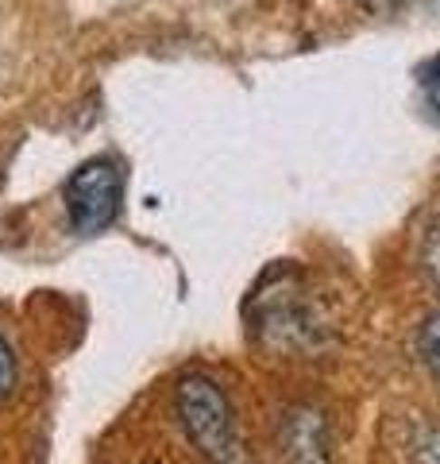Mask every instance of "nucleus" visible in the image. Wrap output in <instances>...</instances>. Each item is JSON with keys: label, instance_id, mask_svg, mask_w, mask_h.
I'll return each instance as SVG.
<instances>
[{"label": "nucleus", "instance_id": "1", "mask_svg": "<svg viewBox=\"0 0 440 464\" xmlns=\"http://www.w3.org/2000/svg\"><path fill=\"white\" fill-rule=\"evenodd\" d=\"M174 414H178L186 441L197 449L205 464H247L236 406L216 380L201 372L182 375L174 387Z\"/></svg>", "mask_w": 440, "mask_h": 464}, {"label": "nucleus", "instance_id": "2", "mask_svg": "<svg viewBox=\"0 0 440 464\" xmlns=\"http://www.w3.org/2000/svg\"><path fill=\"white\" fill-rule=\"evenodd\" d=\"M66 201V221L78 237H97L124 209V163L112 155L85 159L62 186Z\"/></svg>", "mask_w": 440, "mask_h": 464}, {"label": "nucleus", "instance_id": "3", "mask_svg": "<svg viewBox=\"0 0 440 464\" xmlns=\"http://www.w3.org/2000/svg\"><path fill=\"white\" fill-rule=\"evenodd\" d=\"M409 464H440V422H417L409 438Z\"/></svg>", "mask_w": 440, "mask_h": 464}, {"label": "nucleus", "instance_id": "4", "mask_svg": "<svg viewBox=\"0 0 440 464\" xmlns=\"http://www.w3.org/2000/svg\"><path fill=\"white\" fill-rule=\"evenodd\" d=\"M417 353L425 360V368L433 372V380L440 383V314H429L417 329Z\"/></svg>", "mask_w": 440, "mask_h": 464}, {"label": "nucleus", "instance_id": "5", "mask_svg": "<svg viewBox=\"0 0 440 464\" xmlns=\"http://www.w3.org/2000/svg\"><path fill=\"white\" fill-rule=\"evenodd\" d=\"M421 97L433 121H440V51L421 66Z\"/></svg>", "mask_w": 440, "mask_h": 464}, {"label": "nucleus", "instance_id": "6", "mask_svg": "<svg viewBox=\"0 0 440 464\" xmlns=\"http://www.w3.org/2000/svg\"><path fill=\"white\" fill-rule=\"evenodd\" d=\"M12 387H16V353H12L5 333H0V399H8Z\"/></svg>", "mask_w": 440, "mask_h": 464}, {"label": "nucleus", "instance_id": "7", "mask_svg": "<svg viewBox=\"0 0 440 464\" xmlns=\"http://www.w3.org/2000/svg\"><path fill=\"white\" fill-rule=\"evenodd\" d=\"M425 267H429L433 283L440 290V228H433V237H429V248H425Z\"/></svg>", "mask_w": 440, "mask_h": 464}, {"label": "nucleus", "instance_id": "8", "mask_svg": "<svg viewBox=\"0 0 440 464\" xmlns=\"http://www.w3.org/2000/svg\"><path fill=\"white\" fill-rule=\"evenodd\" d=\"M293 464H325V457L313 453V449H305V453L301 449H293Z\"/></svg>", "mask_w": 440, "mask_h": 464}]
</instances>
